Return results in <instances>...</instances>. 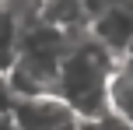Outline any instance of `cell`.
Wrapping results in <instances>:
<instances>
[{
    "instance_id": "1",
    "label": "cell",
    "mask_w": 133,
    "mask_h": 130,
    "mask_svg": "<svg viewBox=\"0 0 133 130\" xmlns=\"http://www.w3.org/2000/svg\"><path fill=\"white\" fill-rule=\"evenodd\" d=\"M112 56L91 39V35H77L70 49L63 53L60 67L53 77V95L60 98L77 120H98L109 113L105 102V84L112 74Z\"/></svg>"
},
{
    "instance_id": "2",
    "label": "cell",
    "mask_w": 133,
    "mask_h": 130,
    "mask_svg": "<svg viewBox=\"0 0 133 130\" xmlns=\"http://www.w3.org/2000/svg\"><path fill=\"white\" fill-rule=\"evenodd\" d=\"M7 120L14 130H60L77 116L56 95H32V98H11Z\"/></svg>"
},
{
    "instance_id": "3",
    "label": "cell",
    "mask_w": 133,
    "mask_h": 130,
    "mask_svg": "<svg viewBox=\"0 0 133 130\" xmlns=\"http://www.w3.org/2000/svg\"><path fill=\"white\" fill-rule=\"evenodd\" d=\"M39 21L66 35H81L91 25V11H88V0H42Z\"/></svg>"
},
{
    "instance_id": "4",
    "label": "cell",
    "mask_w": 133,
    "mask_h": 130,
    "mask_svg": "<svg viewBox=\"0 0 133 130\" xmlns=\"http://www.w3.org/2000/svg\"><path fill=\"white\" fill-rule=\"evenodd\" d=\"M105 102H109L112 116L126 120L133 127V53L112 63V74H109V84H105Z\"/></svg>"
},
{
    "instance_id": "5",
    "label": "cell",
    "mask_w": 133,
    "mask_h": 130,
    "mask_svg": "<svg viewBox=\"0 0 133 130\" xmlns=\"http://www.w3.org/2000/svg\"><path fill=\"white\" fill-rule=\"evenodd\" d=\"M18 42H21V25L14 21V14L7 11V4L0 0V74L14 67L18 60Z\"/></svg>"
}]
</instances>
